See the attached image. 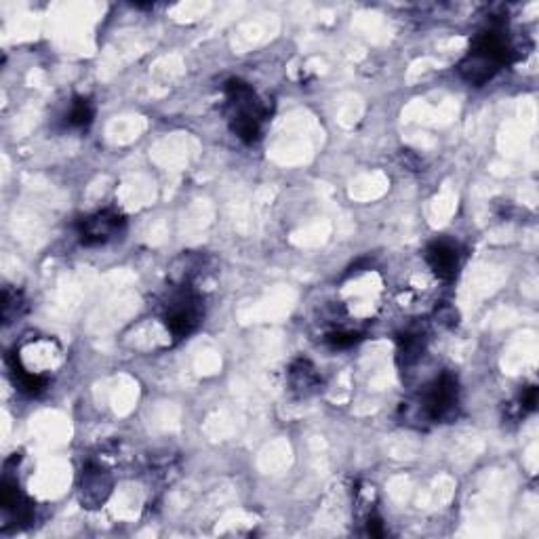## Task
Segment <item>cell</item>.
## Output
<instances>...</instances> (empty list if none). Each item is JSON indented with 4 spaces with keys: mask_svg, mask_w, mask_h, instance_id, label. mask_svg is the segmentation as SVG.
<instances>
[{
    "mask_svg": "<svg viewBox=\"0 0 539 539\" xmlns=\"http://www.w3.org/2000/svg\"><path fill=\"white\" fill-rule=\"evenodd\" d=\"M457 394V377L443 373L424 390L422 401H419V411L424 413L428 422H447L457 411Z\"/></svg>",
    "mask_w": 539,
    "mask_h": 539,
    "instance_id": "5",
    "label": "cell"
},
{
    "mask_svg": "<svg viewBox=\"0 0 539 539\" xmlns=\"http://www.w3.org/2000/svg\"><path fill=\"white\" fill-rule=\"evenodd\" d=\"M0 508H3V531L24 529L34 521V504L19 489L17 478H13L9 470L0 485Z\"/></svg>",
    "mask_w": 539,
    "mask_h": 539,
    "instance_id": "6",
    "label": "cell"
},
{
    "mask_svg": "<svg viewBox=\"0 0 539 539\" xmlns=\"http://www.w3.org/2000/svg\"><path fill=\"white\" fill-rule=\"evenodd\" d=\"M226 97L230 108V129L243 139L245 144H253L262 137V123L270 118V104L241 78H230L226 83Z\"/></svg>",
    "mask_w": 539,
    "mask_h": 539,
    "instance_id": "3",
    "label": "cell"
},
{
    "mask_svg": "<svg viewBox=\"0 0 539 539\" xmlns=\"http://www.w3.org/2000/svg\"><path fill=\"white\" fill-rule=\"evenodd\" d=\"M367 531H369V535H373V537H382V535H384V523H382V518L371 516L369 521H367Z\"/></svg>",
    "mask_w": 539,
    "mask_h": 539,
    "instance_id": "15",
    "label": "cell"
},
{
    "mask_svg": "<svg viewBox=\"0 0 539 539\" xmlns=\"http://www.w3.org/2000/svg\"><path fill=\"white\" fill-rule=\"evenodd\" d=\"M514 51L516 49L510 45L504 28L489 26L476 34L470 53L459 62V74L466 83L483 87L499 70L512 62Z\"/></svg>",
    "mask_w": 539,
    "mask_h": 539,
    "instance_id": "2",
    "label": "cell"
},
{
    "mask_svg": "<svg viewBox=\"0 0 539 539\" xmlns=\"http://www.w3.org/2000/svg\"><path fill=\"white\" fill-rule=\"evenodd\" d=\"M112 485H114L112 474L106 468H102V464L89 462L83 468L81 483H78V497H81V504L89 510L104 506L112 493Z\"/></svg>",
    "mask_w": 539,
    "mask_h": 539,
    "instance_id": "8",
    "label": "cell"
},
{
    "mask_svg": "<svg viewBox=\"0 0 539 539\" xmlns=\"http://www.w3.org/2000/svg\"><path fill=\"white\" fill-rule=\"evenodd\" d=\"M62 363L64 350L57 339L30 337L19 344L11 356V373L15 386L30 396L43 394Z\"/></svg>",
    "mask_w": 539,
    "mask_h": 539,
    "instance_id": "1",
    "label": "cell"
},
{
    "mask_svg": "<svg viewBox=\"0 0 539 539\" xmlns=\"http://www.w3.org/2000/svg\"><path fill=\"white\" fill-rule=\"evenodd\" d=\"M93 116H95L93 104L89 102V99L78 97L76 102L70 106V112H68V125L74 127V129L89 127L91 121H93Z\"/></svg>",
    "mask_w": 539,
    "mask_h": 539,
    "instance_id": "12",
    "label": "cell"
},
{
    "mask_svg": "<svg viewBox=\"0 0 539 539\" xmlns=\"http://www.w3.org/2000/svg\"><path fill=\"white\" fill-rule=\"evenodd\" d=\"M426 262L438 278H443V281H453L459 268H462V255H459V249L453 243L438 241L428 247Z\"/></svg>",
    "mask_w": 539,
    "mask_h": 539,
    "instance_id": "9",
    "label": "cell"
},
{
    "mask_svg": "<svg viewBox=\"0 0 539 539\" xmlns=\"http://www.w3.org/2000/svg\"><path fill=\"white\" fill-rule=\"evenodd\" d=\"M22 306H24L22 293L13 291L11 287H5V291H3V321H5V325L11 323V318L19 314V308Z\"/></svg>",
    "mask_w": 539,
    "mask_h": 539,
    "instance_id": "13",
    "label": "cell"
},
{
    "mask_svg": "<svg viewBox=\"0 0 539 539\" xmlns=\"http://www.w3.org/2000/svg\"><path fill=\"white\" fill-rule=\"evenodd\" d=\"M289 382H291V390L297 396L308 398L314 392H318V388H321V384H323V379H321V375H318L316 367L310 361H306V358H299V361H295L289 369Z\"/></svg>",
    "mask_w": 539,
    "mask_h": 539,
    "instance_id": "10",
    "label": "cell"
},
{
    "mask_svg": "<svg viewBox=\"0 0 539 539\" xmlns=\"http://www.w3.org/2000/svg\"><path fill=\"white\" fill-rule=\"evenodd\" d=\"M179 291L171 297L165 314V325L175 339H184L196 331L203 318V302L192 285H177Z\"/></svg>",
    "mask_w": 539,
    "mask_h": 539,
    "instance_id": "4",
    "label": "cell"
},
{
    "mask_svg": "<svg viewBox=\"0 0 539 539\" xmlns=\"http://www.w3.org/2000/svg\"><path fill=\"white\" fill-rule=\"evenodd\" d=\"M125 226V215L112 209H104L81 219V224H78V238H81L85 247H99L121 236L125 232Z\"/></svg>",
    "mask_w": 539,
    "mask_h": 539,
    "instance_id": "7",
    "label": "cell"
},
{
    "mask_svg": "<svg viewBox=\"0 0 539 539\" xmlns=\"http://www.w3.org/2000/svg\"><path fill=\"white\" fill-rule=\"evenodd\" d=\"M424 354V335L422 333H405L398 337V358L405 367L415 365Z\"/></svg>",
    "mask_w": 539,
    "mask_h": 539,
    "instance_id": "11",
    "label": "cell"
},
{
    "mask_svg": "<svg viewBox=\"0 0 539 539\" xmlns=\"http://www.w3.org/2000/svg\"><path fill=\"white\" fill-rule=\"evenodd\" d=\"M327 342L333 348H350V346L361 342V333H356V331H335V333L327 335Z\"/></svg>",
    "mask_w": 539,
    "mask_h": 539,
    "instance_id": "14",
    "label": "cell"
}]
</instances>
